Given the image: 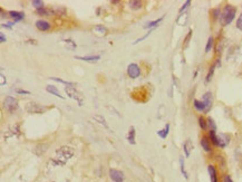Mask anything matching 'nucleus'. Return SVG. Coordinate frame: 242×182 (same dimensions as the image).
<instances>
[{"label":"nucleus","mask_w":242,"mask_h":182,"mask_svg":"<svg viewBox=\"0 0 242 182\" xmlns=\"http://www.w3.org/2000/svg\"><path fill=\"white\" fill-rule=\"evenodd\" d=\"M74 155V150L71 147H59L58 150L56 151V155L54 157V159L52 160V163L55 166H61V165H65L68 160Z\"/></svg>","instance_id":"1"},{"label":"nucleus","mask_w":242,"mask_h":182,"mask_svg":"<svg viewBox=\"0 0 242 182\" xmlns=\"http://www.w3.org/2000/svg\"><path fill=\"white\" fill-rule=\"evenodd\" d=\"M236 8L232 5H226L223 8V10L221 12V16H220V21L222 26H228L230 25L233 19L236 18Z\"/></svg>","instance_id":"2"},{"label":"nucleus","mask_w":242,"mask_h":182,"mask_svg":"<svg viewBox=\"0 0 242 182\" xmlns=\"http://www.w3.org/2000/svg\"><path fill=\"white\" fill-rule=\"evenodd\" d=\"M65 92H66V94L68 95V97H71V98H73L74 101H76L79 106H83V104H84L83 96L77 92V89L75 88V86H66Z\"/></svg>","instance_id":"3"},{"label":"nucleus","mask_w":242,"mask_h":182,"mask_svg":"<svg viewBox=\"0 0 242 182\" xmlns=\"http://www.w3.org/2000/svg\"><path fill=\"white\" fill-rule=\"evenodd\" d=\"M4 106L9 113H13L18 108V101L12 96H7L4 101Z\"/></svg>","instance_id":"4"},{"label":"nucleus","mask_w":242,"mask_h":182,"mask_svg":"<svg viewBox=\"0 0 242 182\" xmlns=\"http://www.w3.org/2000/svg\"><path fill=\"white\" fill-rule=\"evenodd\" d=\"M26 110H27L28 113H31V114H42L46 111V107L39 105L35 102H30L26 106Z\"/></svg>","instance_id":"5"},{"label":"nucleus","mask_w":242,"mask_h":182,"mask_svg":"<svg viewBox=\"0 0 242 182\" xmlns=\"http://www.w3.org/2000/svg\"><path fill=\"white\" fill-rule=\"evenodd\" d=\"M127 74H128V76H130L131 78H137V77L140 76V74H141L140 66L137 64H135V63L130 64L128 67H127Z\"/></svg>","instance_id":"6"},{"label":"nucleus","mask_w":242,"mask_h":182,"mask_svg":"<svg viewBox=\"0 0 242 182\" xmlns=\"http://www.w3.org/2000/svg\"><path fill=\"white\" fill-rule=\"evenodd\" d=\"M109 176L113 182H123L124 181V173L119 170L111 169L109 170Z\"/></svg>","instance_id":"7"},{"label":"nucleus","mask_w":242,"mask_h":182,"mask_svg":"<svg viewBox=\"0 0 242 182\" xmlns=\"http://www.w3.org/2000/svg\"><path fill=\"white\" fill-rule=\"evenodd\" d=\"M202 102H203V103L205 104V106H207V112H210L211 107H212V103H213L212 93H211V92H207L205 94L203 95V97H202Z\"/></svg>","instance_id":"8"},{"label":"nucleus","mask_w":242,"mask_h":182,"mask_svg":"<svg viewBox=\"0 0 242 182\" xmlns=\"http://www.w3.org/2000/svg\"><path fill=\"white\" fill-rule=\"evenodd\" d=\"M201 147H202V149L205 151L207 153H211L212 152V147H211V141H210V139L207 137V136H202V139H201Z\"/></svg>","instance_id":"9"},{"label":"nucleus","mask_w":242,"mask_h":182,"mask_svg":"<svg viewBox=\"0 0 242 182\" xmlns=\"http://www.w3.org/2000/svg\"><path fill=\"white\" fill-rule=\"evenodd\" d=\"M207 172H209V176H210V180L211 182H219L218 178V171L215 169V166L213 164L207 165Z\"/></svg>","instance_id":"10"},{"label":"nucleus","mask_w":242,"mask_h":182,"mask_svg":"<svg viewBox=\"0 0 242 182\" xmlns=\"http://www.w3.org/2000/svg\"><path fill=\"white\" fill-rule=\"evenodd\" d=\"M75 59L78 60H84L88 63H96L100 59L99 55H90V56H75Z\"/></svg>","instance_id":"11"},{"label":"nucleus","mask_w":242,"mask_h":182,"mask_svg":"<svg viewBox=\"0 0 242 182\" xmlns=\"http://www.w3.org/2000/svg\"><path fill=\"white\" fill-rule=\"evenodd\" d=\"M36 27L42 31H48L50 29V24L46 20H37L36 21Z\"/></svg>","instance_id":"12"},{"label":"nucleus","mask_w":242,"mask_h":182,"mask_svg":"<svg viewBox=\"0 0 242 182\" xmlns=\"http://www.w3.org/2000/svg\"><path fill=\"white\" fill-rule=\"evenodd\" d=\"M218 141H219L218 147H220L221 149H224V147L229 144L230 139H229V136H228V135L221 134V135H218Z\"/></svg>","instance_id":"13"},{"label":"nucleus","mask_w":242,"mask_h":182,"mask_svg":"<svg viewBox=\"0 0 242 182\" xmlns=\"http://www.w3.org/2000/svg\"><path fill=\"white\" fill-rule=\"evenodd\" d=\"M46 91H47L48 93H50L52 95H55L56 97H59V98L64 100V96L60 95V93H59V91L57 89L56 86H54V85H48V86H46Z\"/></svg>","instance_id":"14"},{"label":"nucleus","mask_w":242,"mask_h":182,"mask_svg":"<svg viewBox=\"0 0 242 182\" xmlns=\"http://www.w3.org/2000/svg\"><path fill=\"white\" fill-rule=\"evenodd\" d=\"M9 13V16L15 20V23H17V21H20V20H23L25 18V13L24 12H19V11H13V10H11V11L8 12Z\"/></svg>","instance_id":"15"},{"label":"nucleus","mask_w":242,"mask_h":182,"mask_svg":"<svg viewBox=\"0 0 242 182\" xmlns=\"http://www.w3.org/2000/svg\"><path fill=\"white\" fill-rule=\"evenodd\" d=\"M192 149H193V144H192L191 140H186L183 144V151H184V154H185V157H186V158H189L190 157Z\"/></svg>","instance_id":"16"},{"label":"nucleus","mask_w":242,"mask_h":182,"mask_svg":"<svg viewBox=\"0 0 242 182\" xmlns=\"http://www.w3.org/2000/svg\"><path fill=\"white\" fill-rule=\"evenodd\" d=\"M193 105H194L195 110L199 112H203V113H207V106L205 104L202 102V101L199 100H194L193 101Z\"/></svg>","instance_id":"17"},{"label":"nucleus","mask_w":242,"mask_h":182,"mask_svg":"<svg viewBox=\"0 0 242 182\" xmlns=\"http://www.w3.org/2000/svg\"><path fill=\"white\" fill-rule=\"evenodd\" d=\"M135 127L134 126H131L130 127V132H128V135H127V140H128V143L132 144V145H135Z\"/></svg>","instance_id":"18"},{"label":"nucleus","mask_w":242,"mask_h":182,"mask_svg":"<svg viewBox=\"0 0 242 182\" xmlns=\"http://www.w3.org/2000/svg\"><path fill=\"white\" fill-rule=\"evenodd\" d=\"M163 18H164V16H162L161 18H159V19H156V20H153V21H150V23H147L146 25H144V28L145 29H154L156 26H159V24L163 20Z\"/></svg>","instance_id":"19"},{"label":"nucleus","mask_w":242,"mask_h":182,"mask_svg":"<svg viewBox=\"0 0 242 182\" xmlns=\"http://www.w3.org/2000/svg\"><path fill=\"white\" fill-rule=\"evenodd\" d=\"M209 139L211 143H213L215 147L219 145V141H218V135H217V131H213V130H210L209 132Z\"/></svg>","instance_id":"20"},{"label":"nucleus","mask_w":242,"mask_h":182,"mask_svg":"<svg viewBox=\"0 0 242 182\" xmlns=\"http://www.w3.org/2000/svg\"><path fill=\"white\" fill-rule=\"evenodd\" d=\"M97 122V123H99L100 125H103L105 129L109 130V126H108V124L106 123V120L104 118V116H102V115H95L94 118H93Z\"/></svg>","instance_id":"21"},{"label":"nucleus","mask_w":242,"mask_h":182,"mask_svg":"<svg viewBox=\"0 0 242 182\" xmlns=\"http://www.w3.org/2000/svg\"><path fill=\"white\" fill-rule=\"evenodd\" d=\"M93 31H94V34H96V35L104 36V35H106L107 30H106V28L103 27V26H96V27H94Z\"/></svg>","instance_id":"22"},{"label":"nucleus","mask_w":242,"mask_h":182,"mask_svg":"<svg viewBox=\"0 0 242 182\" xmlns=\"http://www.w3.org/2000/svg\"><path fill=\"white\" fill-rule=\"evenodd\" d=\"M169 131H170V124H166L165 127L161 131H157V135L162 139H166V136L169 134Z\"/></svg>","instance_id":"23"},{"label":"nucleus","mask_w":242,"mask_h":182,"mask_svg":"<svg viewBox=\"0 0 242 182\" xmlns=\"http://www.w3.org/2000/svg\"><path fill=\"white\" fill-rule=\"evenodd\" d=\"M130 7L131 9H133V10H138V9L142 8V1L132 0V1H130Z\"/></svg>","instance_id":"24"},{"label":"nucleus","mask_w":242,"mask_h":182,"mask_svg":"<svg viewBox=\"0 0 242 182\" xmlns=\"http://www.w3.org/2000/svg\"><path fill=\"white\" fill-rule=\"evenodd\" d=\"M215 64H213L211 67H210V69H209V72H207V77H205V83H210L211 82V79H212V77H213V74H214V71H215Z\"/></svg>","instance_id":"25"},{"label":"nucleus","mask_w":242,"mask_h":182,"mask_svg":"<svg viewBox=\"0 0 242 182\" xmlns=\"http://www.w3.org/2000/svg\"><path fill=\"white\" fill-rule=\"evenodd\" d=\"M180 168H181V172H182L183 176L188 180V179H189V176H188V173H186V171H185V164H184L183 157H180Z\"/></svg>","instance_id":"26"},{"label":"nucleus","mask_w":242,"mask_h":182,"mask_svg":"<svg viewBox=\"0 0 242 182\" xmlns=\"http://www.w3.org/2000/svg\"><path fill=\"white\" fill-rule=\"evenodd\" d=\"M199 125L202 130H207V121L203 116H200L199 118Z\"/></svg>","instance_id":"27"},{"label":"nucleus","mask_w":242,"mask_h":182,"mask_svg":"<svg viewBox=\"0 0 242 182\" xmlns=\"http://www.w3.org/2000/svg\"><path fill=\"white\" fill-rule=\"evenodd\" d=\"M31 5H32V7H35L36 10H37V9L44 8V1H42V0H32Z\"/></svg>","instance_id":"28"},{"label":"nucleus","mask_w":242,"mask_h":182,"mask_svg":"<svg viewBox=\"0 0 242 182\" xmlns=\"http://www.w3.org/2000/svg\"><path fill=\"white\" fill-rule=\"evenodd\" d=\"M213 37H209V39H207V46H205V53H209L211 49H212L213 47Z\"/></svg>","instance_id":"29"},{"label":"nucleus","mask_w":242,"mask_h":182,"mask_svg":"<svg viewBox=\"0 0 242 182\" xmlns=\"http://www.w3.org/2000/svg\"><path fill=\"white\" fill-rule=\"evenodd\" d=\"M50 79H53V81H55V82L61 83V84H65V85H69V86H74V85H75V83L66 82V81H64V79H60V78H57V77H50Z\"/></svg>","instance_id":"30"},{"label":"nucleus","mask_w":242,"mask_h":182,"mask_svg":"<svg viewBox=\"0 0 242 182\" xmlns=\"http://www.w3.org/2000/svg\"><path fill=\"white\" fill-rule=\"evenodd\" d=\"M207 126L210 127V130H213V131H217V125H215V123H214V121H213V118H209L207 120Z\"/></svg>","instance_id":"31"},{"label":"nucleus","mask_w":242,"mask_h":182,"mask_svg":"<svg viewBox=\"0 0 242 182\" xmlns=\"http://www.w3.org/2000/svg\"><path fill=\"white\" fill-rule=\"evenodd\" d=\"M152 31H153V29H150V30H148V33H146V34H145V35H144V36H142L141 38H138V39H136V40L134 41V45H136V44H138L140 41L144 40V39H146V38H147V37H148V36L151 35V33H152Z\"/></svg>","instance_id":"32"},{"label":"nucleus","mask_w":242,"mask_h":182,"mask_svg":"<svg viewBox=\"0 0 242 182\" xmlns=\"http://www.w3.org/2000/svg\"><path fill=\"white\" fill-rule=\"evenodd\" d=\"M36 12H37L38 15H40V16H48V15H49V11H48L45 7H44V8H40V9H37Z\"/></svg>","instance_id":"33"},{"label":"nucleus","mask_w":242,"mask_h":182,"mask_svg":"<svg viewBox=\"0 0 242 182\" xmlns=\"http://www.w3.org/2000/svg\"><path fill=\"white\" fill-rule=\"evenodd\" d=\"M212 16H213V19H214V20H217V19L221 16V11H220V9H219V8H217V9H213L212 10Z\"/></svg>","instance_id":"34"},{"label":"nucleus","mask_w":242,"mask_h":182,"mask_svg":"<svg viewBox=\"0 0 242 182\" xmlns=\"http://www.w3.org/2000/svg\"><path fill=\"white\" fill-rule=\"evenodd\" d=\"M191 37H192V30H189V34H188V36L185 37V39H184V45H183V47H184V48H185L186 46H188V45H189Z\"/></svg>","instance_id":"35"},{"label":"nucleus","mask_w":242,"mask_h":182,"mask_svg":"<svg viewBox=\"0 0 242 182\" xmlns=\"http://www.w3.org/2000/svg\"><path fill=\"white\" fill-rule=\"evenodd\" d=\"M236 28L239 30H242V12L240 15V17L238 18V20H236Z\"/></svg>","instance_id":"36"},{"label":"nucleus","mask_w":242,"mask_h":182,"mask_svg":"<svg viewBox=\"0 0 242 182\" xmlns=\"http://www.w3.org/2000/svg\"><path fill=\"white\" fill-rule=\"evenodd\" d=\"M16 93L21 95H30L29 91H25V89H20V88H17V89H16Z\"/></svg>","instance_id":"37"},{"label":"nucleus","mask_w":242,"mask_h":182,"mask_svg":"<svg viewBox=\"0 0 242 182\" xmlns=\"http://www.w3.org/2000/svg\"><path fill=\"white\" fill-rule=\"evenodd\" d=\"M190 5H191V1H190V0H188V1H185V4H184L183 6H182V8L180 9V12L182 13V12H183L184 10H185V9H186V8H188V7L190 6Z\"/></svg>","instance_id":"38"},{"label":"nucleus","mask_w":242,"mask_h":182,"mask_svg":"<svg viewBox=\"0 0 242 182\" xmlns=\"http://www.w3.org/2000/svg\"><path fill=\"white\" fill-rule=\"evenodd\" d=\"M0 78H1V82H0V85H1V86H4V85L6 84V77H5V75H4L2 73L0 74Z\"/></svg>","instance_id":"39"},{"label":"nucleus","mask_w":242,"mask_h":182,"mask_svg":"<svg viewBox=\"0 0 242 182\" xmlns=\"http://www.w3.org/2000/svg\"><path fill=\"white\" fill-rule=\"evenodd\" d=\"M223 182H233V180L229 174H225L224 178H223Z\"/></svg>","instance_id":"40"},{"label":"nucleus","mask_w":242,"mask_h":182,"mask_svg":"<svg viewBox=\"0 0 242 182\" xmlns=\"http://www.w3.org/2000/svg\"><path fill=\"white\" fill-rule=\"evenodd\" d=\"M0 41H1V42H5V41H6V37H5V35H4L2 33L0 34Z\"/></svg>","instance_id":"41"},{"label":"nucleus","mask_w":242,"mask_h":182,"mask_svg":"<svg viewBox=\"0 0 242 182\" xmlns=\"http://www.w3.org/2000/svg\"><path fill=\"white\" fill-rule=\"evenodd\" d=\"M215 66H217V67H220V66H221V60H220V58L217 59V63H215Z\"/></svg>","instance_id":"42"}]
</instances>
